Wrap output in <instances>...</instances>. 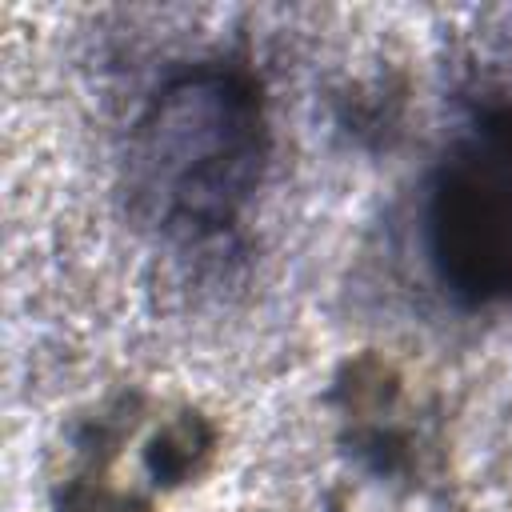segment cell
Masks as SVG:
<instances>
[{
  "mask_svg": "<svg viewBox=\"0 0 512 512\" xmlns=\"http://www.w3.org/2000/svg\"><path fill=\"white\" fill-rule=\"evenodd\" d=\"M268 160V116L244 64L172 72L128 132V204L168 240H212L248 208Z\"/></svg>",
  "mask_w": 512,
  "mask_h": 512,
  "instance_id": "6da1fadb",
  "label": "cell"
},
{
  "mask_svg": "<svg viewBox=\"0 0 512 512\" xmlns=\"http://www.w3.org/2000/svg\"><path fill=\"white\" fill-rule=\"evenodd\" d=\"M424 252L452 300L512 304V104L480 112L440 156L424 200Z\"/></svg>",
  "mask_w": 512,
  "mask_h": 512,
  "instance_id": "7a4b0ae2",
  "label": "cell"
},
{
  "mask_svg": "<svg viewBox=\"0 0 512 512\" xmlns=\"http://www.w3.org/2000/svg\"><path fill=\"white\" fill-rule=\"evenodd\" d=\"M56 512H152V504L136 492L108 484L104 476H76L64 488Z\"/></svg>",
  "mask_w": 512,
  "mask_h": 512,
  "instance_id": "277c9868",
  "label": "cell"
},
{
  "mask_svg": "<svg viewBox=\"0 0 512 512\" xmlns=\"http://www.w3.org/2000/svg\"><path fill=\"white\" fill-rule=\"evenodd\" d=\"M216 452V432L204 416L196 412H180L176 420H168L156 440L144 448V464H148V476L156 484H188L196 480L208 460Z\"/></svg>",
  "mask_w": 512,
  "mask_h": 512,
  "instance_id": "3957f363",
  "label": "cell"
}]
</instances>
